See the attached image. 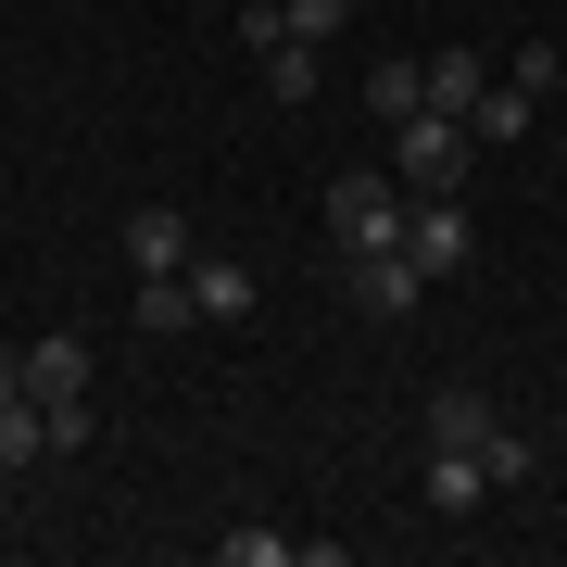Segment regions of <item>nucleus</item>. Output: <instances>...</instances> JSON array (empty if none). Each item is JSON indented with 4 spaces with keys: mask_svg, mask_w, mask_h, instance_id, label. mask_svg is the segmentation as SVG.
<instances>
[{
    "mask_svg": "<svg viewBox=\"0 0 567 567\" xmlns=\"http://www.w3.org/2000/svg\"><path fill=\"white\" fill-rule=\"evenodd\" d=\"M126 328H152V341L203 328V303H189V278H140V303H126Z\"/></svg>",
    "mask_w": 567,
    "mask_h": 567,
    "instance_id": "obj_11",
    "label": "nucleus"
},
{
    "mask_svg": "<svg viewBox=\"0 0 567 567\" xmlns=\"http://www.w3.org/2000/svg\"><path fill=\"white\" fill-rule=\"evenodd\" d=\"M39 454H51V404L39 391H0V480H25Z\"/></svg>",
    "mask_w": 567,
    "mask_h": 567,
    "instance_id": "obj_10",
    "label": "nucleus"
},
{
    "mask_svg": "<svg viewBox=\"0 0 567 567\" xmlns=\"http://www.w3.org/2000/svg\"><path fill=\"white\" fill-rule=\"evenodd\" d=\"M529 126H543V102H529V89L505 76V89H480V114H466V140H529Z\"/></svg>",
    "mask_w": 567,
    "mask_h": 567,
    "instance_id": "obj_13",
    "label": "nucleus"
},
{
    "mask_svg": "<svg viewBox=\"0 0 567 567\" xmlns=\"http://www.w3.org/2000/svg\"><path fill=\"white\" fill-rule=\"evenodd\" d=\"M290 555H303V543H290V529H215V567H290Z\"/></svg>",
    "mask_w": 567,
    "mask_h": 567,
    "instance_id": "obj_14",
    "label": "nucleus"
},
{
    "mask_svg": "<svg viewBox=\"0 0 567 567\" xmlns=\"http://www.w3.org/2000/svg\"><path fill=\"white\" fill-rule=\"evenodd\" d=\"M25 391L63 416V404H89V341L76 328H51V341H25Z\"/></svg>",
    "mask_w": 567,
    "mask_h": 567,
    "instance_id": "obj_5",
    "label": "nucleus"
},
{
    "mask_svg": "<svg viewBox=\"0 0 567 567\" xmlns=\"http://www.w3.org/2000/svg\"><path fill=\"white\" fill-rule=\"evenodd\" d=\"M480 51H442V63H429V102H442V114H480Z\"/></svg>",
    "mask_w": 567,
    "mask_h": 567,
    "instance_id": "obj_15",
    "label": "nucleus"
},
{
    "mask_svg": "<svg viewBox=\"0 0 567 567\" xmlns=\"http://www.w3.org/2000/svg\"><path fill=\"white\" fill-rule=\"evenodd\" d=\"M480 429H492L480 391H442V404H429V442H480Z\"/></svg>",
    "mask_w": 567,
    "mask_h": 567,
    "instance_id": "obj_18",
    "label": "nucleus"
},
{
    "mask_svg": "<svg viewBox=\"0 0 567 567\" xmlns=\"http://www.w3.org/2000/svg\"><path fill=\"white\" fill-rule=\"evenodd\" d=\"M365 114H379V126L429 114V63H379V76H365Z\"/></svg>",
    "mask_w": 567,
    "mask_h": 567,
    "instance_id": "obj_12",
    "label": "nucleus"
},
{
    "mask_svg": "<svg viewBox=\"0 0 567 567\" xmlns=\"http://www.w3.org/2000/svg\"><path fill=\"white\" fill-rule=\"evenodd\" d=\"M252 63H265V102H278V114H303L328 89V51L316 39H252Z\"/></svg>",
    "mask_w": 567,
    "mask_h": 567,
    "instance_id": "obj_7",
    "label": "nucleus"
},
{
    "mask_svg": "<svg viewBox=\"0 0 567 567\" xmlns=\"http://www.w3.org/2000/svg\"><path fill=\"white\" fill-rule=\"evenodd\" d=\"M543 102H567V63H555V89H543Z\"/></svg>",
    "mask_w": 567,
    "mask_h": 567,
    "instance_id": "obj_20",
    "label": "nucleus"
},
{
    "mask_svg": "<svg viewBox=\"0 0 567 567\" xmlns=\"http://www.w3.org/2000/svg\"><path fill=\"white\" fill-rule=\"evenodd\" d=\"M341 25H353V0H278V39H316V51H328Z\"/></svg>",
    "mask_w": 567,
    "mask_h": 567,
    "instance_id": "obj_16",
    "label": "nucleus"
},
{
    "mask_svg": "<svg viewBox=\"0 0 567 567\" xmlns=\"http://www.w3.org/2000/svg\"><path fill=\"white\" fill-rule=\"evenodd\" d=\"M404 215H416V189H404V177H379V164L328 177V240H341V265H365V252H404Z\"/></svg>",
    "mask_w": 567,
    "mask_h": 567,
    "instance_id": "obj_1",
    "label": "nucleus"
},
{
    "mask_svg": "<svg viewBox=\"0 0 567 567\" xmlns=\"http://www.w3.org/2000/svg\"><path fill=\"white\" fill-rule=\"evenodd\" d=\"M0 391H25V353H13V341H0Z\"/></svg>",
    "mask_w": 567,
    "mask_h": 567,
    "instance_id": "obj_19",
    "label": "nucleus"
},
{
    "mask_svg": "<svg viewBox=\"0 0 567 567\" xmlns=\"http://www.w3.org/2000/svg\"><path fill=\"white\" fill-rule=\"evenodd\" d=\"M466 152H480V140H466V114H442V102L391 126V177H404V189H466Z\"/></svg>",
    "mask_w": 567,
    "mask_h": 567,
    "instance_id": "obj_2",
    "label": "nucleus"
},
{
    "mask_svg": "<svg viewBox=\"0 0 567 567\" xmlns=\"http://www.w3.org/2000/svg\"><path fill=\"white\" fill-rule=\"evenodd\" d=\"M416 492L442 517H466V505H492V466H480V442H429V466H416Z\"/></svg>",
    "mask_w": 567,
    "mask_h": 567,
    "instance_id": "obj_6",
    "label": "nucleus"
},
{
    "mask_svg": "<svg viewBox=\"0 0 567 567\" xmlns=\"http://www.w3.org/2000/svg\"><path fill=\"white\" fill-rule=\"evenodd\" d=\"M404 252L429 265V290L466 278V252H480V227H466V189H416V215H404Z\"/></svg>",
    "mask_w": 567,
    "mask_h": 567,
    "instance_id": "obj_3",
    "label": "nucleus"
},
{
    "mask_svg": "<svg viewBox=\"0 0 567 567\" xmlns=\"http://www.w3.org/2000/svg\"><path fill=\"white\" fill-rule=\"evenodd\" d=\"M480 13H517V0H480Z\"/></svg>",
    "mask_w": 567,
    "mask_h": 567,
    "instance_id": "obj_21",
    "label": "nucleus"
},
{
    "mask_svg": "<svg viewBox=\"0 0 567 567\" xmlns=\"http://www.w3.org/2000/svg\"><path fill=\"white\" fill-rule=\"evenodd\" d=\"M189 252H203V227H189L177 203H140V215H126V265H140V278H189Z\"/></svg>",
    "mask_w": 567,
    "mask_h": 567,
    "instance_id": "obj_4",
    "label": "nucleus"
},
{
    "mask_svg": "<svg viewBox=\"0 0 567 567\" xmlns=\"http://www.w3.org/2000/svg\"><path fill=\"white\" fill-rule=\"evenodd\" d=\"M353 303H365V316H416V303H429V265H416V252H365V265H353Z\"/></svg>",
    "mask_w": 567,
    "mask_h": 567,
    "instance_id": "obj_8",
    "label": "nucleus"
},
{
    "mask_svg": "<svg viewBox=\"0 0 567 567\" xmlns=\"http://www.w3.org/2000/svg\"><path fill=\"white\" fill-rule=\"evenodd\" d=\"M189 303H203V328H240L252 316V265L240 252H189Z\"/></svg>",
    "mask_w": 567,
    "mask_h": 567,
    "instance_id": "obj_9",
    "label": "nucleus"
},
{
    "mask_svg": "<svg viewBox=\"0 0 567 567\" xmlns=\"http://www.w3.org/2000/svg\"><path fill=\"white\" fill-rule=\"evenodd\" d=\"M480 466H492V492H517V480H529V466H543V454H529V442H517L505 416H492V429H480Z\"/></svg>",
    "mask_w": 567,
    "mask_h": 567,
    "instance_id": "obj_17",
    "label": "nucleus"
}]
</instances>
